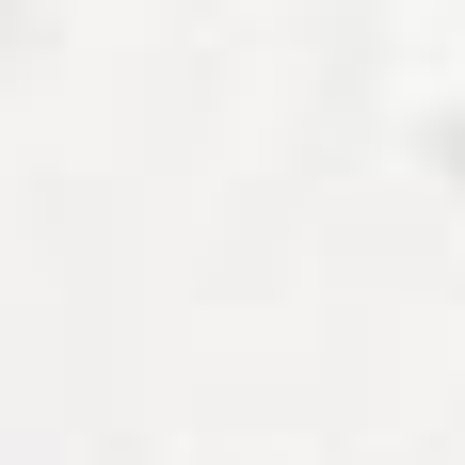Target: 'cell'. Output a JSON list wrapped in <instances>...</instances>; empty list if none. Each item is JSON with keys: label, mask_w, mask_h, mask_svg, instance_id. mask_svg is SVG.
<instances>
[{"label": "cell", "mask_w": 465, "mask_h": 465, "mask_svg": "<svg viewBox=\"0 0 465 465\" xmlns=\"http://www.w3.org/2000/svg\"><path fill=\"white\" fill-rule=\"evenodd\" d=\"M0 33H16V0H0Z\"/></svg>", "instance_id": "1"}]
</instances>
